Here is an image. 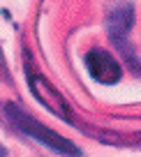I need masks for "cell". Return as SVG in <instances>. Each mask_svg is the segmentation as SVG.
Listing matches in <instances>:
<instances>
[{
	"instance_id": "1",
	"label": "cell",
	"mask_w": 141,
	"mask_h": 157,
	"mask_svg": "<svg viewBox=\"0 0 141 157\" xmlns=\"http://www.w3.org/2000/svg\"><path fill=\"white\" fill-rule=\"evenodd\" d=\"M7 111H10V116H12V123H14L16 127H21L25 134L35 136L37 141L46 143L49 148L63 152V155H79V148H76V146H72L69 141H65L63 136H58L56 132H51L49 127H42L37 120H33L30 116H25V113L19 111L16 106H7Z\"/></svg>"
},
{
	"instance_id": "2",
	"label": "cell",
	"mask_w": 141,
	"mask_h": 157,
	"mask_svg": "<svg viewBox=\"0 0 141 157\" xmlns=\"http://www.w3.org/2000/svg\"><path fill=\"white\" fill-rule=\"evenodd\" d=\"M86 67L90 72V76L100 83H116L120 78V65L116 63L113 56H109L107 51L102 49H92L90 53L86 56Z\"/></svg>"
},
{
	"instance_id": "3",
	"label": "cell",
	"mask_w": 141,
	"mask_h": 157,
	"mask_svg": "<svg viewBox=\"0 0 141 157\" xmlns=\"http://www.w3.org/2000/svg\"><path fill=\"white\" fill-rule=\"evenodd\" d=\"M30 86H33L35 95H37L39 99H44V104H46L51 111H56L58 116H67V109H65L63 99H60L58 95L49 88V83H46V81H42L39 76H33V83H30Z\"/></svg>"
},
{
	"instance_id": "4",
	"label": "cell",
	"mask_w": 141,
	"mask_h": 157,
	"mask_svg": "<svg viewBox=\"0 0 141 157\" xmlns=\"http://www.w3.org/2000/svg\"><path fill=\"white\" fill-rule=\"evenodd\" d=\"M132 25V10L130 7H120V10H113L109 16V33H111L113 42H123L127 33H130Z\"/></svg>"
},
{
	"instance_id": "5",
	"label": "cell",
	"mask_w": 141,
	"mask_h": 157,
	"mask_svg": "<svg viewBox=\"0 0 141 157\" xmlns=\"http://www.w3.org/2000/svg\"><path fill=\"white\" fill-rule=\"evenodd\" d=\"M0 157H5V150H2V148H0Z\"/></svg>"
}]
</instances>
